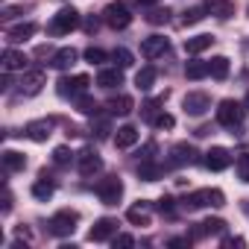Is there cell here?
<instances>
[{"instance_id":"cell-17","label":"cell","mask_w":249,"mask_h":249,"mask_svg":"<svg viewBox=\"0 0 249 249\" xmlns=\"http://www.w3.org/2000/svg\"><path fill=\"white\" fill-rule=\"evenodd\" d=\"M120 82H123V73H120V68H103V71L97 73V85H100V88H106V91L117 88Z\"/></svg>"},{"instance_id":"cell-43","label":"cell","mask_w":249,"mask_h":249,"mask_svg":"<svg viewBox=\"0 0 249 249\" xmlns=\"http://www.w3.org/2000/svg\"><path fill=\"white\" fill-rule=\"evenodd\" d=\"M223 246H226V249H234V246H246V240H243V237H226Z\"/></svg>"},{"instance_id":"cell-19","label":"cell","mask_w":249,"mask_h":249,"mask_svg":"<svg viewBox=\"0 0 249 249\" xmlns=\"http://www.w3.org/2000/svg\"><path fill=\"white\" fill-rule=\"evenodd\" d=\"M27 56L24 53H18V50H3V71L6 73H12V71H24L27 68Z\"/></svg>"},{"instance_id":"cell-29","label":"cell","mask_w":249,"mask_h":249,"mask_svg":"<svg viewBox=\"0 0 249 249\" xmlns=\"http://www.w3.org/2000/svg\"><path fill=\"white\" fill-rule=\"evenodd\" d=\"M135 85H138L141 91H150V88L156 85V68H150V65L141 68V71L135 73Z\"/></svg>"},{"instance_id":"cell-1","label":"cell","mask_w":249,"mask_h":249,"mask_svg":"<svg viewBox=\"0 0 249 249\" xmlns=\"http://www.w3.org/2000/svg\"><path fill=\"white\" fill-rule=\"evenodd\" d=\"M103 21H106L111 30H126V27L132 24V12H129V6H126V3L114 0V3H108V6H106Z\"/></svg>"},{"instance_id":"cell-47","label":"cell","mask_w":249,"mask_h":249,"mask_svg":"<svg viewBox=\"0 0 249 249\" xmlns=\"http://www.w3.org/2000/svg\"><path fill=\"white\" fill-rule=\"evenodd\" d=\"M138 3H144V6H153V3H159V0H138Z\"/></svg>"},{"instance_id":"cell-16","label":"cell","mask_w":249,"mask_h":249,"mask_svg":"<svg viewBox=\"0 0 249 249\" xmlns=\"http://www.w3.org/2000/svg\"><path fill=\"white\" fill-rule=\"evenodd\" d=\"M167 50V38L164 36H150V38H144V44H141V53L147 56V59H156V56H161Z\"/></svg>"},{"instance_id":"cell-26","label":"cell","mask_w":249,"mask_h":249,"mask_svg":"<svg viewBox=\"0 0 249 249\" xmlns=\"http://www.w3.org/2000/svg\"><path fill=\"white\" fill-rule=\"evenodd\" d=\"M33 196H36V199H41V202H47V199L53 196V182H47V173H41V176H38V182L33 185Z\"/></svg>"},{"instance_id":"cell-12","label":"cell","mask_w":249,"mask_h":249,"mask_svg":"<svg viewBox=\"0 0 249 249\" xmlns=\"http://www.w3.org/2000/svg\"><path fill=\"white\" fill-rule=\"evenodd\" d=\"M229 164H231V153L226 147H211L205 153V167L208 170H226Z\"/></svg>"},{"instance_id":"cell-40","label":"cell","mask_w":249,"mask_h":249,"mask_svg":"<svg viewBox=\"0 0 249 249\" xmlns=\"http://www.w3.org/2000/svg\"><path fill=\"white\" fill-rule=\"evenodd\" d=\"M71 156H73V153H71L68 147H56V150H53V161H56V164H71Z\"/></svg>"},{"instance_id":"cell-25","label":"cell","mask_w":249,"mask_h":249,"mask_svg":"<svg viewBox=\"0 0 249 249\" xmlns=\"http://www.w3.org/2000/svg\"><path fill=\"white\" fill-rule=\"evenodd\" d=\"M211 36H194V38H188L185 41V53H191V56H196V53H202V50H208L211 47Z\"/></svg>"},{"instance_id":"cell-20","label":"cell","mask_w":249,"mask_h":249,"mask_svg":"<svg viewBox=\"0 0 249 249\" xmlns=\"http://www.w3.org/2000/svg\"><path fill=\"white\" fill-rule=\"evenodd\" d=\"M73 62H76V50H73V47H62V50L53 53V62H50V65H53L56 71H68Z\"/></svg>"},{"instance_id":"cell-42","label":"cell","mask_w":249,"mask_h":249,"mask_svg":"<svg viewBox=\"0 0 249 249\" xmlns=\"http://www.w3.org/2000/svg\"><path fill=\"white\" fill-rule=\"evenodd\" d=\"M191 240H194V237H173L167 246H170V249H185V246H191Z\"/></svg>"},{"instance_id":"cell-15","label":"cell","mask_w":249,"mask_h":249,"mask_svg":"<svg viewBox=\"0 0 249 249\" xmlns=\"http://www.w3.org/2000/svg\"><path fill=\"white\" fill-rule=\"evenodd\" d=\"M223 229H226V223H223L220 217H208V220H202V223L194 229L191 237L196 240V237H208V234H223Z\"/></svg>"},{"instance_id":"cell-48","label":"cell","mask_w":249,"mask_h":249,"mask_svg":"<svg viewBox=\"0 0 249 249\" xmlns=\"http://www.w3.org/2000/svg\"><path fill=\"white\" fill-rule=\"evenodd\" d=\"M246 106H249V94H246Z\"/></svg>"},{"instance_id":"cell-28","label":"cell","mask_w":249,"mask_h":249,"mask_svg":"<svg viewBox=\"0 0 249 249\" xmlns=\"http://www.w3.org/2000/svg\"><path fill=\"white\" fill-rule=\"evenodd\" d=\"M185 76H188V79L211 76V65H208V62H188V65H185Z\"/></svg>"},{"instance_id":"cell-36","label":"cell","mask_w":249,"mask_h":249,"mask_svg":"<svg viewBox=\"0 0 249 249\" xmlns=\"http://www.w3.org/2000/svg\"><path fill=\"white\" fill-rule=\"evenodd\" d=\"M167 21H170V9H150V15H147V24H153V27L167 24Z\"/></svg>"},{"instance_id":"cell-21","label":"cell","mask_w":249,"mask_h":249,"mask_svg":"<svg viewBox=\"0 0 249 249\" xmlns=\"http://www.w3.org/2000/svg\"><path fill=\"white\" fill-rule=\"evenodd\" d=\"M114 144H117V147H123V150L132 147V144H138V129H135V126H129V123H126V126H120V129L114 132Z\"/></svg>"},{"instance_id":"cell-31","label":"cell","mask_w":249,"mask_h":249,"mask_svg":"<svg viewBox=\"0 0 249 249\" xmlns=\"http://www.w3.org/2000/svg\"><path fill=\"white\" fill-rule=\"evenodd\" d=\"M161 103H164V97H156V100H150V103H144V106H141V117H144L147 123H153V120L159 117V111H161V108H159Z\"/></svg>"},{"instance_id":"cell-27","label":"cell","mask_w":249,"mask_h":249,"mask_svg":"<svg viewBox=\"0 0 249 249\" xmlns=\"http://www.w3.org/2000/svg\"><path fill=\"white\" fill-rule=\"evenodd\" d=\"M211 15L220 18V21H229L234 15V3H231V0H214V3H211Z\"/></svg>"},{"instance_id":"cell-35","label":"cell","mask_w":249,"mask_h":249,"mask_svg":"<svg viewBox=\"0 0 249 249\" xmlns=\"http://www.w3.org/2000/svg\"><path fill=\"white\" fill-rule=\"evenodd\" d=\"M111 59H114V65H117L120 71L132 65V53H129V50H123V47H117V50L111 53Z\"/></svg>"},{"instance_id":"cell-8","label":"cell","mask_w":249,"mask_h":249,"mask_svg":"<svg viewBox=\"0 0 249 249\" xmlns=\"http://www.w3.org/2000/svg\"><path fill=\"white\" fill-rule=\"evenodd\" d=\"M44 85H47L44 71H24V76H21V82H18V91H21L24 97H36Z\"/></svg>"},{"instance_id":"cell-44","label":"cell","mask_w":249,"mask_h":249,"mask_svg":"<svg viewBox=\"0 0 249 249\" xmlns=\"http://www.w3.org/2000/svg\"><path fill=\"white\" fill-rule=\"evenodd\" d=\"M9 208H12V194H9V191H6V194H3V214H6V211H9Z\"/></svg>"},{"instance_id":"cell-23","label":"cell","mask_w":249,"mask_h":249,"mask_svg":"<svg viewBox=\"0 0 249 249\" xmlns=\"http://www.w3.org/2000/svg\"><path fill=\"white\" fill-rule=\"evenodd\" d=\"M3 167H6L9 173H18V170L27 167V156H24V153H15V150H6V153H3Z\"/></svg>"},{"instance_id":"cell-30","label":"cell","mask_w":249,"mask_h":249,"mask_svg":"<svg viewBox=\"0 0 249 249\" xmlns=\"http://www.w3.org/2000/svg\"><path fill=\"white\" fill-rule=\"evenodd\" d=\"M208 65H211V76L214 79H226L229 76V59L226 56H214Z\"/></svg>"},{"instance_id":"cell-46","label":"cell","mask_w":249,"mask_h":249,"mask_svg":"<svg viewBox=\"0 0 249 249\" xmlns=\"http://www.w3.org/2000/svg\"><path fill=\"white\" fill-rule=\"evenodd\" d=\"M159 208H161V211H173V199H161Z\"/></svg>"},{"instance_id":"cell-7","label":"cell","mask_w":249,"mask_h":249,"mask_svg":"<svg viewBox=\"0 0 249 249\" xmlns=\"http://www.w3.org/2000/svg\"><path fill=\"white\" fill-rule=\"evenodd\" d=\"M185 202H188V208H205V205H223L226 196H223L220 188H202V191L191 194Z\"/></svg>"},{"instance_id":"cell-4","label":"cell","mask_w":249,"mask_h":249,"mask_svg":"<svg viewBox=\"0 0 249 249\" xmlns=\"http://www.w3.org/2000/svg\"><path fill=\"white\" fill-rule=\"evenodd\" d=\"M217 120L223 123V126H229V129H237L240 120H243V106L237 100H223L217 106Z\"/></svg>"},{"instance_id":"cell-10","label":"cell","mask_w":249,"mask_h":249,"mask_svg":"<svg viewBox=\"0 0 249 249\" xmlns=\"http://www.w3.org/2000/svg\"><path fill=\"white\" fill-rule=\"evenodd\" d=\"M117 234V220H111V217H103V220H97L94 226H91V231H88V240H94V243H103V240H111Z\"/></svg>"},{"instance_id":"cell-13","label":"cell","mask_w":249,"mask_h":249,"mask_svg":"<svg viewBox=\"0 0 249 249\" xmlns=\"http://www.w3.org/2000/svg\"><path fill=\"white\" fill-rule=\"evenodd\" d=\"M24 135L30 141H36V144H44L53 135V126H50V120H33V123H27V132Z\"/></svg>"},{"instance_id":"cell-33","label":"cell","mask_w":249,"mask_h":249,"mask_svg":"<svg viewBox=\"0 0 249 249\" xmlns=\"http://www.w3.org/2000/svg\"><path fill=\"white\" fill-rule=\"evenodd\" d=\"M234 167H237V176L243 182H249V150H243L237 159H234Z\"/></svg>"},{"instance_id":"cell-14","label":"cell","mask_w":249,"mask_h":249,"mask_svg":"<svg viewBox=\"0 0 249 249\" xmlns=\"http://www.w3.org/2000/svg\"><path fill=\"white\" fill-rule=\"evenodd\" d=\"M170 161H173L176 167H182V164H194V161H196V150H194L191 144H176V147L170 150Z\"/></svg>"},{"instance_id":"cell-11","label":"cell","mask_w":249,"mask_h":249,"mask_svg":"<svg viewBox=\"0 0 249 249\" xmlns=\"http://www.w3.org/2000/svg\"><path fill=\"white\" fill-rule=\"evenodd\" d=\"M76 167H79V173H82V176H94V173H100V170H103V159H100L94 150H82V153H79V159H76Z\"/></svg>"},{"instance_id":"cell-6","label":"cell","mask_w":249,"mask_h":249,"mask_svg":"<svg viewBox=\"0 0 249 249\" xmlns=\"http://www.w3.org/2000/svg\"><path fill=\"white\" fill-rule=\"evenodd\" d=\"M97 196L103 205H117L120 196H123V182L117 176H106L100 185H97Z\"/></svg>"},{"instance_id":"cell-34","label":"cell","mask_w":249,"mask_h":249,"mask_svg":"<svg viewBox=\"0 0 249 249\" xmlns=\"http://www.w3.org/2000/svg\"><path fill=\"white\" fill-rule=\"evenodd\" d=\"M202 18H205V9H202V6H194V9H185L182 24H185V27H191V24H199Z\"/></svg>"},{"instance_id":"cell-22","label":"cell","mask_w":249,"mask_h":249,"mask_svg":"<svg viewBox=\"0 0 249 249\" xmlns=\"http://www.w3.org/2000/svg\"><path fill=\"white\" fill-rule=\"evenodd\" d=\"M108 108H111V114H129L135 108V103H132L129 94H117V97L108 100Z\"/></svg>"},{"instance_id":"cell-24","label":"cell","mask_w":249,"mask_h":249,"mask_svg":"<svg viewBox=\"0 0 249 249\" xmlns=\"http://www.w3.org/2000/svg\"><path fill=\"white\" fill-rule=\"evenodd\" d=\"M126 220L135 223V226H147V223H150V205H147V202L132 205V208L126 211Z\"/></svg>"},{"instance_id":"cell-18","label":"cell","mask_w":249,"mask_h":249,"mask_svg":"<svg viewBox=\"0 0 249 249\" xmlns=\"http://www.w3.org/2000/svg\"><path fill=\"white\" fill-rule=\"evenodd\" d=\"M36 36V24H18V27H9L6 30V41H12V44H21V41H27V38H33Z\"/></svg>"},{"instance_id":"cell-5","label":"cell","mask_w":249,"mask_h":249,"mask_svg":"<svg viewBox=\"0 0 249 249\" xmlns=\"http://www.w3.org/2000/svg\"><path fill=\"white\" fill-rule=\"evenodd\" d=\"M91 85V79L85 76V73H76V76H62L59 82H56V91H59V97H82L85 94V88Z\"/></svg>"},{"instance_id":"cell-38","label":"cell","mask_w":249,"mask_h":249,"mask_svg":"<svg viewBox=\"0 0 249 249\" xmlns=\"http://www.w3.org/2000/svg\"><path fill=\"white\" fill-rule=\"evenodd\" d=\"M173 123H176V120H173V114L161 111V114H159V117L153 120V126H156V129H173Z\"/></svg>"},{"instance_id":"cell-41","label":"cell","mask_w":249,"mask_h":249,"mask_svg":"<svg viewBox=\"0 0 249 249\" xmlns=\"http://www.w3.org/2000/svg\"><path fill=\"white\" fill-rule=\"evenodd\" d=\"M111 243H114V249H117V246H120V249H129V246H135V237H132V234H114Z\"/></svg>"},{"instance_id":"cell-45","label":"cell","mask_w":249,"mask_h":249,"mask_svg":"<svg viewBox=\"0 0 249 249\" xmlns=\"http://www.w3.org/2000/svg\"><path fill=\"white\" fill-rule=\"evenodd\" d=\"M85 30H88V33H97V18H88V21H85Z\"/></svg>"},{"instance_id":"cell-32","label":"cell","mask_w":249,"mask_h":249,"mask_svg":"<svg viewBox=\"0 0 249 249\" xmlns=\"http://www.w3.org/2000/svg\"><path fill=\"white\" fill-rule=\"evenodd\" d=\"M76 108H79L82 114H88V117H94L100 106H97V100H91V97H85V94H82V97H76Z\"/></svg>"},{"instance_id":"cell-39","label":"cell","mask_w":249,"mask_h":249,"mask_svg":"<svg viewBox=\"0 0 249 249\" xmlns=\"http://www.w3.org/2000/svg\"><path fill=\"white\" fill-rule=\"evenodd\" d=\"M85 62H91V65H100V62H106V53H103L100 47H88V50H85Z\"/></svg>"},{"instance_id":"cell-3","label":"cell","mask_w":249,"mask_h":249,"mask_svg":"<svg viewBox=\"0 0 249 249\" xmlns=\"http://www.w3.org/2000/svg\"><path fill=\"white\" fill-rule=\"evenodd\" d=\"M76 223H79V214L71 211V208H62V211H56V214L50 217V231H53L56 237H68V234H73Z\"/></svg>"},{"instance_id":"cell-37","label":"cell","mask_w":249,"mask_h":249,"mask_svg":"<svg viewBox=\"0 0 249 249\" xmlns=\"http://www.w3.org/2000/svg\"><path fill=\"white\" fill-rule=\"evenodd\" d=\"M138 176H141L144 182H156V179L161 176V170H159L156 164H150V161H144V164H141V170H138Z\"/></svg>"},{"instance_id":"cell-9","label":"cell","mask_w":249,"mask_h":249,"mask_svg":"<svg viewBox=\"0 0 249 249\" xmlns=\"http://www.w3.org/2000/svg\"><path fill=\"white\" fill-rule=\"evenodd\" d=\"M182 108H185L188 114L199 117V114H205V111L211 108V97H208L205 91H188L185 100H182Z\"/></svg>"},{"instance_id":"cell-2","label":"cell","mask_w":249,"mask_h":249,"mask_svg":"<svg viewBox=\"0 0 249 249\" xmlns=\"http://www.w3.org/2000/svg\"><path fill=\"white\" fill-rule=\"evenodd\" d=\"M76 27H79V12H76L73 6L59 9V12L53 15V21H50V33H53V36H68V33L76 30Z\"/></svg>"}]
</instances>
